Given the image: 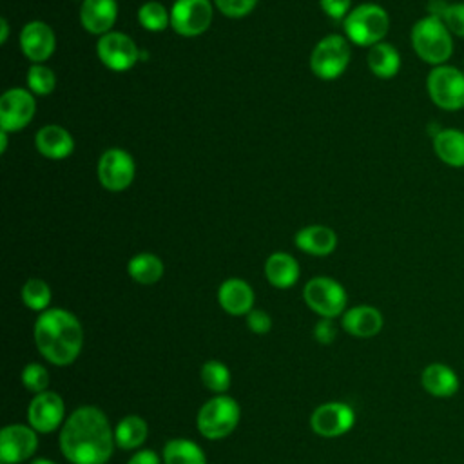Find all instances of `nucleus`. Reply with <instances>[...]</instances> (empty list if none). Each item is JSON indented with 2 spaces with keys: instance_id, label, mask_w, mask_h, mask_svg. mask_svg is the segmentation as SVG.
Listing matches in <instances>:
<instances>
[{
  "instance_id": "obj_1",
  "label": "nucleus",
  "mask_w": 464,
  "mask_h": 464,
  "mask_svg": "<svg viewBox=\"0 0 464 464\" xmlns=\"http://www.w3.org/2000/svg\"><path fill=\"white\" fill-rule=\"evenodd\" d=\"M114 446V430L98 406L76 408L60 430V450L71 464H107Z\"/></svg>"
},
{
  "instance_id": "obj_2",
  "label": "nucleus",
  "mask_w": 464,
  "mask_h": 464,
  "mask_svg": "<svg viewBox=\"0 0 464 464\" xmlns=\"http://www.w3.org/2000/svg\"><path fill=\"white\" fill-rule=\"evenodd\" d=\"M34 344L47 362L69 366L83 348V328L74 314L63 308H47L34 323Z\"/></svg>"
},
{
  "instance_id": "obj_3",
  "label": "nucleus",
  "mask_w": 464,
  "mask_h": 464,
  "mask_svg": "<svg viewBox=\"0 0 464 464\" xmlns=\"http://www.w3.org/2000/svg\"><path fill=\"white\" fill-rule=\"evenodd\" d=\"M411 45L420 60L435 67L444 63L453 51L451 33L437 14L415 22L411 27Z\"/></svg>"
},
{
  "instance_id": "obj_4",
  "label": "nucleus",
  "mask_w": 464,
  "mask_h": 464,
  "mask_svg": "<svg viewBox=\"0 0 464 464\" xmlns=\"http://www.w3.org/2000/svg\"><path fill=\"white\" fill-rule=\"evenodd\" d=\"M241 417L239 404L234 397L221 393L208 399L196 415L198 431L208 440H219L228 437Z\"/></svg>"
},
{
  "instance_id": "obj_5",
  "label": "nucleus",
  "mask_w": 464,
  "mask_h": 464,
  "mask_svg": "<svg viewBox=\"0 0 464 464\" xmlns=\"http://www.w3.org/2000/svg\"><path fill=\"white\" fill-rule=\"evenodd\" d=\"M390 27L388 13L377 4H361L344 18V33L357 45L372 47L379 44Z\"/></svg>"
},
{
  "instance_id": "obj_6",
  "label": "nucleus",
  "mask_w": 464,
  "mask_h": 464,
  "mask_svg": "<svg viewBox=\"0 0 464 464\" xmlns=\"http://www.w3.org/2000/svg\"><path fill=\"white\" fill-rule=\"evenodd\" d=\"M304 303L321 317H337L346 312V290L332 277H312L303 290Z\"/></svg>"
},
{
  "instance_id": "obj_7",
  "label": "nucleus",
  "mask_w": 464,
  "mask_h": 464,
  "mask_svg": "<svg viewBox=\"0 0 464 464\" xmlns=\"http://www.w3.org/2000/svg\"><path fill=\"white\" fill-rule=\"evenodd\" d=\"M426 87L431 102L440 109L459 111L464 107V72L457 67H433L428 74Z\"/></svg>"
},
{
  "instance_id": "obj_8",
  "label": "nucleus",
  "mask_w": 464,
  "mask_h": 464,
  "mask_svg": "<svg viewBox=\"0 0 464 464\" xmlns=\"http://www.w3.org/2000/svg\"><path fill=\"white\" fill-rule=\"evenodd\" d=\"M350 62V45L339 34L324 36L312 51L310 67L321 80L339 78Z\"/></svg>"
},
{
  "instance_id": "obj_9",
  "label": "nucleus",
  "mask_w": 464,
  "mask_h": 464,
  "mask_svg": "<svg viewBox=\"0 0 464 464\" xmlns=\"http://www.w3.org/2000/svg\"><path fill=\"white\" fill-rule=\"evenodd\" d=\"M355 424V411L350 404L330 401L319 404L310 415V428L315 435L334 439L348 433Z\"/></svg>"
},
{
  "instance_id": "obj_10",
  "label": "nucleus",
  "mask_w": 464,
  "mask_h": 464,
  "mask_svg": "<svg viewBox=\"0 0 464 464\" xmlns=\"http://www.w3.org/2000/svg\"><path fill=\"white\" fill-rule=\"evenodd\" d=\"M212 22L210 0H176L170 9V25L179 36H198Z\"/></svg>"
},
{
  "instance_id": "obj_11",
  "label": "nucleus",
  "mask_w": 464,
  "mask_h": 464,
  "mask_svg": "<svg viewBox=\"0 0 464 464\" xmlns=\"http://www.w3.org/2000/svg\"><path fill=\"white\" fill-rule=\"evenodd\" d=\"M65 404L56 392L36 393L27 406V422L36 433H53L63 426Z\"/></svg>"
},
{
  "instance_id": "obj_12",
  "label": "nucleus",
  "mask_w": 464,
  "mask_h": 464,
  "mask_svg": "<svg viewBox=\"0 0 464 464\" xmlns=\"http://www.w3.org/2000/svg\"><path fill=\"white\" fill-rule=\"evenodd\" d=\"M98 58L111 71H129L140 58V51L136 44L125 34L118 31H111L100 36L96 44Z\"/></svg>"
},
{
  "instance_id": "obj_13",
  "label": "nucleus",
  "mask_w": 464,
  "mask_h": 464,
  "mask_svg": "<svg viewBox=\"0 0 464 464\" xmlns=\"http://www.w3.org/2000/svg\"><path fill=\"white\" fill-rule=\"evenodd\" d=\"M98 179L112 192L127 188L134 179V160L123 149H107L98 161Z\"/></svg>"
},
{
  "instance_id": "obj_14",
  "label": "nucleus",
  "mask_w": 464,
  "mask_h": 464,
  "mask_svg": "<svg viewBox=\"0 0 464 464\" xmlns=\"http://www.w3.org/2000/svg\"><path fill=\"white\" fill-rule=\"evenodd\" d=\"M38 435L29 424H9L0 431V460L18 464L34 455Z\"/></svg>"
},
{
  "instance_id": "obj_15",
  "label": "nucleus",
  "mask_w": 464,
  "mask_h": 464,
  "mask_svg": "<svg viewBox=\"0 0 464 464\" xmlns=\"http://www.w3.org/2000/svg\"><path fill=\"white\" fill-rule=\"evenodd\" d=\"M34 98L29 91L14 87L0 98V127L5 132L24 129L34 116Z\"/></svg>"
},
{
  "instance_id": "obj_16",
  "label": "nucleus",
  "mask_w": 464,
  "mask_h": 464,
  "mask_svg": "<svg viewBox=\"0 0 464 464\" xmlns=\"http://www.w3.org/2000/svg\"><path fill=\"white\" fill-rule=\"evenodd\" d=\"M20 47L25 58H29L34 63H40L54 53L56 38L53 29L45 22L34 20L24 25L20 33Z\"/></svg>"
},
{
  "instance_id": "obj_17",
  "label": "nucleus",
  "mask_w": 464,
  "mask_h": 464,
  "mask_svg": "<svg viewBox=\"0 0 464 464\" xmlns=\"http://www.w3.org/2000/svg\"><path fill=\"white\" fill-rule=\"evenodd\" d=\"M420 384L428 395L448 399L459 392L460 379L451 366L444 362H430L420 373Z\"/></svg>"
},
{
  "instance_id": "obj_18",
  "label": "nucleus",
  "mask_w": 464,
  "mask_h": 464,
  "mask_svg": "<svg viewBox=\"0 0 464 464\" xmlns=\"http://www.w3.org/2000/svg\"><path fill=\"white\" fill-rule=\"evenodd\" d=\"M341 324L350 335L368 339V337H375L382 330L384 319L375 306L359 304V306L348 308L343 314Z\"/></svg>"
},
{
  "instance_id": "obj_19",
  "label": "nucleus",
  "mask_w": 464,
  "mask_h": 464,
  "mask_svg": "<svg viewBox=\"0 0 464 464\" xmlns=\"http://www.w3.org/2000/svg\"><path fill=\"white\" fill-rule=\"evenodd\" d=\"M218 301L230 315H246L254 306V290L246 281L230 277L219 285Z\"/></svg>"
},
{
  "instance_id": "obj_20",
  "label": "nucleus",
  "mask_w": 464,
  "mask_h": 464,
  "mask_svg": "<svg viewBox=\"0 0 464 464\" xmlns=\"http://www.w3.org/2000/svg\"><path fill=\"white\" fill-rule=\"evenodd\" d=\"M118 16L116 0H83L80 22L92 34H107Z\"/></svg>"
},
{
  "instance_id": "obj_21",
  "label": "nucleus",
  "mask_w": 464,
  "mask_h": 464,
  "mask_svg": "<svg viewBox=\"0 0 464 464\" xmlns=\"http://www.w3.org/2000/svg\"><path fill=\"white\" fill-rule=\"evenodd\" d=\"M36 149L42 156L49 160H63L74 149V140L67 129L60 125H45L36 132Z\"/></svg>"
},
{
  "instance_id": "obj_22",
  "label": "nucleus",
  "mask_w": 464,
  "mask_h": 464,
  "mask_svg": "<svg viewBox=\"0 0 464 464\" xmlns=\"http://www.w3.org/2000/svg\"><path fill=\"white\" fill-rule=\"evenodd\" d=\"M337 245V236L330 227L310 225L295 234V246L310 256H328Z\"/></svg>"
},
{
  "instance_id": "obj_23",
  "label": "nucleus",
  "mask_w": 464,
  "mask_h": 464,
  "mask_svg": "<svg viewBox=\"0 0 464 464\" xmlns=\"http://www.w3.org/2000/svg\"><path fill=\"white\" fill-rule=\"evenodd\" d=\"M265 276L276 288H290L299 279V265L286 252H274L265 263Z\"/></svg>"
},
{
  "instance_id": "obj_24",
  "label": "nucleus",
  "mask_w": 464,
  "mask_h": 464,
  "mask_svg": "<svg viewBox=\"0 0 464 464\" xmlns=\"http://www.w3.org/2000/svg\"><path fill=\"white\" fill-rule=\"evenodd\" d=\"M433 150L450 167H464V132L442 129L433 138Z\"/></svg>"
},
{
  "instance_id": "obj_25",
  "label": "nucleus",
  "mask_w": 464,
  "mask_h": 464,
  "mask_svg": "<svg viewBox=\"0 0 464 464\" xmlns=\"http://www.w3.org/2000/svg\"><path fill=\"white\" fill-rule=\"evenodd\" d=\"M149 435L147 420L140 415H125L114 428V440L120 450H138Z\"/></svg>"
},
{
  "instance_id": "obj_26",
  "label": "nucleus",
  "mask_w": 464,
  "mask_h": 464,
  "mask_svg": "<svg viewBox=\"0 0 464 464\" xmlns=\"http://www.w3.org/2000/svg\"><path fill=\"white\" fill-rule=\"evenodd\" d=\"M368 67L375 76L388 80L399 72L401 56L392 44L379 42L368 51Z\"/></svg>"
},
{
  "instance_id": "obj_27",
  "label": "nucleus",
  "mask_w": 464,
  "mask_h": 464,
  "mask_svg": "<svg viewBox=\"0 0 464 464\" xmlns=\"http://www.w3.org/2000/svg\"><path fill=\"white\" fill-rule=\"evenodd\" d=\"M163 464H207L203 450L188 439H172L163 446Z\"/></svg>"
},
{
  "instance_id": "obj_28",
  "label": "nucleus",
  "mask_w": 464,
  "mask_h": 464,
  "mask_svg": "<svg viewBox=\"0 0 464 464\" xmlns=\"http://www.w3.org/2000/svg\"><path fill=\"white\" fill-rule=\"evenodd\" d=\"M127 272L140 285H154L163 276V263L158 256L141 252L130 257L127 265Z\"/></svg>"
},
{
  "instance_id": "obj_29",
  "label": "nucleus",
  "mask_w": 464,
  "mask_h": 464,
  "mask_svg": "<svg viewBox=\"0 0 464 464\" xmlns=\"http://www.w3.org/2000/svg\"><path fill=\"white\" fill-rule=\"evenodd\" d=\"M199 377H201V382L210 392H214L216 395L225 393L230 388V382H232V375H230L228 366L223 364L221 361H216V359H210V361L203 362V366L199 370Z\"/></svg>"
},
{
  "instance_id": "obj_30",
  "label": "nucleus",
  "mask_w": 464,
  "mask_h": 464,
  "mask_svg": "<svg viewBox=\"0 0 464 464\" xmlns=\"http://www.w3.org/2000/svg\"><path fill=\"white\" fill-rule=\"evenodd\" d=\"M22 301L29 310L34 312H45L51 303V288L44 279L33 277L27 279L22 286Z\"/></svg>"
},
{
  "instance_id": "obj_31",
  "label": "nucleus",
  "mask_w": 464,
  "mask_h": 464,
  "mask_svg": "<svg viewBox=\"0 0 464 464\" xmlns=\"http://www.w3.org/2000/svg\"><path fill=\"white\" fill-rule=\"evenodd\" d=\"M138 20L149 31H163L170 24V14L160 2H147L140 7Z\"/></svg>"
},
{
  "instance_id": "obj_32",
  "label": "nucleus",
  "mask_w": 464,
  "mask_h": 464,
  "mask_svg": "<svg viewBox=\"0 0 464 464\" xmlns=\"http://www.w3.org/2000/svg\"><path fill=\"white\" fill-rule=\"evenodd\" d=\"M27 85H29L31 92L40 94V96H47L56 87V76L47 65L34 63L27 71Z\"/></svg>"
},
{
  "instance_id": "obj_33",
  "label": "nucleus",
  "mask_w": 464,
  "mask_h": 464,
  "mask_svg": "<svg viewBox=\"0 0 464 464\" xmlns=\"http://www.w3.org/2000/svg\"><path fill=\"white\" fill-rule=\"evenodd\" d=\"M22 384L25 390L33 392L34 395L36 393H42L47 390L49 386V373H47V368L40 362H29L24 366L22 370Z\"/></svg>"
},
{
  "instance_id": "obj_34",
  "label": "nucleus",
  "mask_w": 464,
  "mask_h": 464,
  "mask_svg": "<svg viewBox=\"0 0 464 464\" xmlns=\"http://www.w3.org/2000/svg\"><path fill=\"white\" fill-rule=\"evenodd\" d=\"M437 16L444 22L450 33L464 38V4L462 2L442 7V13Z\"/></svg>"
},
{
  "instance_id": "obj_35",
  "label": "nucleus",
  "mask_w": 464,
  "mask_h": 464,
  "mask_svg": "<svg viewBox=\"0 0 464 464\" xmlns=\"http://www.w3.org/2000/svg\"><path fill=\"white\" fill-rule=\"evenodd\" d=\"M214 2L218 9L230 18H241L248 14L257 4V0H214Z\"/></svg>"
},
{
  "instance_id": "obj_36",
  "label": "nucleus",
  "mask_w": 464,
  "mask_h": 464,
  "mask_svg": "<svg viewBox=\"0 0 464 464\" xmlns=\"http://www.w3.org/2000/svg\"><path fill=\"white\" fill-rule=\"evenodd\" d=\"M246 324L248 328L257 334V335H265L272 330V317L265 312V310H259V308H252L248 314H246Z\"/></svg>"
},
{
  "instance_id": "obj_37",
  "label": "nucleus",
  "mask_w": 464,
  "mask_h": 464,
  "mask_svg": "<svg viewBox=\"0 0 464 464\" xmlns=\"http://www.w3.org/2000/svg\"><path fill=\"white\" fill-rule=\"evenodd\" d=\"M337 337V328L334 319L330 317H321L315 326H314V339L321 344H330Z\"/></svg>"
},
{
  "instance_id": "obj_38",
  "label": "nucleus",
  "mask_w": 464,
  "mask_h": 464,
  "mask_svg": "<svg viewBox=\"0 0 464 464\" xmlns=\"http://www.w3.org/2000/svg\"><path fill=\"white\" fill-rule=\"evenodd\" d=\"M319 2H321L323 11H324L330 18L341 20V18H346L352 0H319Z\"/></svg>"
},
{
  "instance_id": "obj_39",
  "label": "nucleus",
  "mask_w": 464,
  "mask_h": 464,
  "mask_svg": "<svg viewBox=\"0 0 464 464\" xmlns=\"http://www.w3.org/2000/svg\"><path fill=\"white\" fill-rule=\"evenodd\" d=\"M127 464H161L160 455L152 450H138L129 460Z\"/></svg>"
},
{
  "instance_id": "obj_40",
  "label": "nucleus",
  "mask_w": 464,
  "mask_h": 464,
  "mask_svg": "<svg viewBox=\"0 0 464 464\" xmlns=\"http://www.w3.org/2000/svg\"><path fill=\"white\" fill-rule=\"evenodd\" d=\"M0 27H2V34H0V42L4 44L7 40V34H9V27H7V20L2 18L0 20Z\"/></svg>"
},
{
  "instance_id": "obj_41",
  "label": "nucleus",
  "mask_w": 464,
  "mask_h": 464,
  "mask_svg": "<svg viewBox=\"0 0 464 464\" xmlns=\"http://www.w3.org/2000/svg\"><path fill=\"white\" fill-rule=\"evenodd\" d=\"M0 141H2V152H5V147H7V132L5 130L0 132Z\"/></svg>"
},
{
  "instance_id": "obj_42",
  "label": "nucleus",
  "mask_w": 464,
  "mask_h": 464,
  "mask_svg": "<svg viewBox=\"0 0 464 464\" xmlns=\"http://www.w3.org/2000/svg\"><path fill=\"white\" fill-rule=\"evenodd\" d=\"M31 464H56V462L51 459H34Z\"/></svg>"
},
{
  "instance_id": "obj_43",
  "label": "nucleus",
  "mask_w": 464,
  "mask_h": 464,
  "mask_svg": "<svg viewBox=\"0 0 464 464\" xmlns=\"http://www.w3.org/2000/svg\"><path fill=\"white\" fill-rule=\"evenodd\" d=\"M2 464H5V462H2Z\"/></svg>"
}]
</instances>
